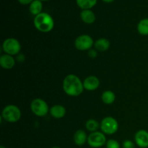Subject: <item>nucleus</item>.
<instances>
[{"label": "nucleus", "mask_w": 148, "mask_h": 148, "mask_svg": "<svg viewBox=\"0 0 148 148\" xmlns=\"http://www.w3.org/2000/svg\"><path fill=\"white\" fill-rule=\"evenodd\" d=\"M83 82L81 79L73 74L65 77L63 81V90L66 95L72 97L79 96L84 90Z\"/></svg>", "instance_id": "1"}, {"label": "nucleus", "mask_w": 148, "mask_h": 148, "mask_svg": "<svg viewBox=\"0 0 148 148\" xmlns=\"http://www.w3.org/2000/svg\"><path fill=\"white\" fill-rule=\"evenodd\" d=\"M34 25L36 28L42 33H48L53 30L54 21L51 16L46 12H41L34 18Z\"/></svg>", "instance_id": "2"}, {"label": "nucleus", "mask_w": 148, "mask_h": 148, "mask_svg": "<svg viewBox=\"0 0 148 148\" xmlns=\"http://www.w3.org/2000/svg\"><path fill=\"white\" fill-rule=\"evenodd\" d=\"M1 118L4 119L7 122H17L21 118V111L17 106L8 105L3 109Z\"/></svg>", "instance_id": "3"}, {"label": "nucleus", "mask_w": 148, "mask_h": 148, "mask_svg": "<svg viewBox=\"0 0 148 148\" xmlns=\"http://www.w3.org/2000/svg\"><path fill=\"white\" fill-rule=\"evenodd\" d=\"M30 108L33 114L39 117L45 116L49 111L47 103L40 98H35L30 103Z\"/></svg>", "instance_id": "4"}, {"label": "nucleus", "mask_w": 148, "mask_h": 148, "mask_svg": "<svg viewBox=\"0 0 148 148\" xmlns=\"http://www.w3.org/2000/svg\"><path fill=\"white\" fill-rule=\"evenodd\" d=\"M2 49L7 54L14 56L20 53L21 50V45L17 39L8 38L3 42Z\"/></svg>", "instance_id": "5"}, {"label": "nucleus", "mask_w": 148, "mask_h": 148, "mask_svg": "<svg viewBox=\"0 0 148 148\" xmlns=\"http://www.w3.org/2000/svg\"><path fill=\"white\" fill-rule=\"evenodd\" d=\"M101 129L103 134L111 135L117 132L119 129V124L116 119H115L114 117L107 116L101 121Z\"/></svg>", "instance_id": "6"}, {"label": "nucleus", "mask_w": 148, "mask_h": 148, "mask_svg": "<svg viewBox=\"0 0 148 148\" xmlns=\"http://www.w3.org/2000/svg\"><path fill=\"white\" fill-rule=\"evenodd\" d=\"M93 45V39L89 35H80L75 40V48L79 51H89Z\"/></svg>", "instance_id": "7"}, {"label": "nucleus", "mask_w": 148, "mask_h": 148, "mask_svg": "<svg viewBox=\"0 0 148 148\" xmlns=\"http://www.w3.org/2000/svg\"><path fill=\"white\" fill-rule=\"evenodd\" d=\"M105 134L100 132H92L88 137V144L92 148H99L106 144Z\"/></svg>", "instance_id": "8"}, {"label": "nucleus", "mask_w": 148, "mask_h": 148, "mask_svg": "<svg viewBox=\"0 0 148 148\" xmlns=\"http://www.w3.org/2000/svg\"><path fill=\"white\" fill-rule=\"evenodd\" d=\"M134 140L137 146L140 148L148 147V132L144 130H140L136 132Z\"/></svg>", "instance_id": "9"}, {"label": "nucleus", "mask_w": 148, "mask_h": 148, "mask_svg": "<svg viewBox=\"0 0 148 148\" xmlns=\"http://www.w3.org/2000/svg\"><path fill=\"white\" fill-rule=\"evenodd\" d=\"M83 86L88 91H93L98 89L100 86V80L97 77L91 75L85 78L83 81Z\"/></svg>", "instance_id": "10"}, {"label": "nucleus", "mask_w": 148, "mask_h": 148, "mask_svg": "<svg viewBox=\"0 0 148 148\" xmlns=\"http://www.w3.org/2000/svg\"><path fill=\"white\" fill-rule=\"evenodd\" d=\"M15 64V60L12 56L5 53L0 57V65L4 69H11Z\"/></svg>", "instance_id": "11"}, {"label": "nucleus", "mask_w": 148, "mask_h": 148, "mask_svg": "<svg viewBox=\"0 0 148 148\" xmlns=\"http://www.w3.org/2000/svg\"><path fill=\"white\" fill-rule=\"evenodd\" d=\"M51 116L54 119H62L66 114V108L62 105H54L49 110Z\"/></svg>", "instance_id": "12"}, {"label": "nucleus", "mask_w": 148, "mask_h": 148, "mask_svg": "<svg viewBox=\"0 0 148 148\" xmlns=\"http://www.w3.org/2000/svg\"><path fill=\"white\" fill-rule=\"evenodd\" d=\"M88 136L86 132L82 130H79L74 134V142L78 146H82L88 143Z\"/></svg>", "instance_id": "13"}, {"label": "nucleus", "mask_w": 148, "mask_h": 148, "mask_svg": "<svg viewBox=\"0 0 148 148\" xmlns=\"http://www.w3.org/2000/svg\"><path fill=\"white\" fill-rule=\"evenodd\" d=\"M80 18L86 24H92L95 20V15L90 10H84L80 13Z\"/></svg>", "instance_id": "14"}, {"label": "nucleus", "mask_w": 148, "mask_h": 148, "mask_svg": "<svg viewBox=\"0 0 148 148\" xmlns=\"http://www.w3.org/2000/svg\"><path fill=\"white\" fill-rule=\"evenodd\" d=\"M94 46H95V49L98 51H107L109 49L110 42L107 38H101L98 39L94 43Z\"/></svg>", "instance_id": "15"}, {"label": "nucleus", "mask_w": 148, "mask_h": 148, "mask_svg": "<svg viewBox=\"0 0 148 148\" xmlns=\"http://www.w3.org/2000/svg\"><path fill=\"white\" fill-rule=\"evenodd\" d=\"M42 9H43V4L41 1L40 0H34L29 7V11L32 14L35 16H37L38 14H40L42 12Z\"/></svg>", "instance_id": "16"}, {"label": "nucleus", "mask_w": 148, "mask_h": 148, "mask_svg": "<svg viewBox=\"0 0 148 148\" xmlns=\"http://www.w3.org/2000/svg\"><path fill=\"white\" fill-rule=\"evenodd\" d=\"M101 100L106 105H111L114 103L116 100V95L113 91L106 90L101 95Z\"/></svg>", "instance_id": "17"}, {"label": "nucleus", "mask_w": 148, "mask_h": 148, "mask_svg": "<svg viewBox=\"0 0 148 148\" xmlns=\"http://www.w3.org/2000/svg\"><path fill=\"white\" fill-rule=\"evenodd\" d=\"M77 4L79 8L84 10H90L96 4L97 0H76Z\"/></svg>", "instance_id": "18"}, {"label": "nucleus", "mask_w": 148, "mask_h": 148, "mask_svg": "<svg viewBox=\"0 0 148 148\" xmlns=\"http://www.w3.org/2000/svg\"><path fill=\"white\" fill-rule=\"evenodd\" d=\"M137 31L142 36H148V18H144L139 22Z\"/></svg>", "instance_id": "19"}, {"label": "nucleus", "mask_w": 148, "mask_h": 148, "mask_svg": "<svg viewBox=\"0 0 148 148\" xmlns=\"http://www.w3.org/2000/svg\"><path fill=\"white\" fill-rule=\"evenodd\" d=\"M99 127V123H98L95 119H92L88 120L86 124H85V127H86V129L89 132H97V130H98Z\"/></svg>", "instance_id": "20"}, {"label": "nucleus", "mask_w": 148, "mask_h": 148, "mask_svg": "<svg viewBox=\"0 0 148 148\" xmlns=\"http://www.w3.org/2000/svg\"><path fill=\"white\" fill-rule=\"evenodd\" d=\"M106 148H120V144L116 140H108L106 142Z\"/></svg>", "instance_id": "21"}, {"label": "nucleus", "mask_w": 148, "mask_h": 148, "mask_svg": "<svg viewBox=\"0 0 148 148\" xmlns=\"http://www.w3.org/2000/svg\"><path fill=\"white\" fill-rule=\"evenodd\" d=\"M123 148H135V144L132 140H124L122 143Z\"/></svg>", "instance_id": "22"}, {"label": "nucleus", "mask_w": 148, "mask_h": 148, "mask_svg": "<svg viewBox=\"0 0 148 148\" xmlns=\"http://www.w3.org/2000/svg\"><path fill=\"white\" fill-rule=\"evenodd\" d=\"M98 55V53H97V50L96 49H90L89 51H88V56L89 57L92 58V59H94Z\"/></svg>", "instance_id": "23"}, {"label": "nucleus", "mask_w": 148, "mask_h": 148, "mask_svg": "<svg viewBox=\"0 0 148 148\" xmlns=\"http://www.w3.org/2000/svg\"><path fill=\"white\" fill-rule=\"evenodd\" d=\"M17 1H18L21 4L26 5V4H30L34 0H17Z\"/></svg>", "instance_id": "24"}, {"label": "nucleus", "mask_w": 148, "mask_h": 148, "mask_svg": "<svg viewBox=\"0 0 148 148\" xmlns=\"http://www.w3.org/2000/svg\"><path fill=\"white\" fill-rule=\"evenodd\" d=\"M103 1H104V2H106V3H111L112 2V1H114V0H102Z\"/></svg>", "instance_id": "25"}, {"label": "nucleus", "mask_w": 148, "mask_h": 148, "mask_svg": "<svg viewBox=\"0 0 148 148\" xmlns=\"http://www.w3.org/2000/svg\"><path fill=\"white\" fill-rule=\"evenodd\" d=\"M51 148H61V147H57V146H54V147H52Z\"/></svg>", "instance_id": "26"}, {"label": "nucleus", "mask_w": 148, "mask_h": 148, "mask_svg": "<svg viewBox=\"0 0 148 148\" xmlns=\"http://www.w3.org/2000/svg\"><path fill=\"white\" fill-rule=\"evenodd\" d=\"M0 148H6V147H4V146H3V145H1V146H0Z\"/></svg>", "instance_id": "27"}, {"label": "nucleus", "mask_w": 148, "mask_h": 148, "mask_svg": "<svg viewBox=\"0 0 148 148\" xmlns=\"http://www.w3.org/2000/svg\"><path fill=\"white\" fill-rule=\"evenodd\" d=\"M40 1H49V0H40Z\"/></svg>", "instance_id": "28"}]
</instances>
